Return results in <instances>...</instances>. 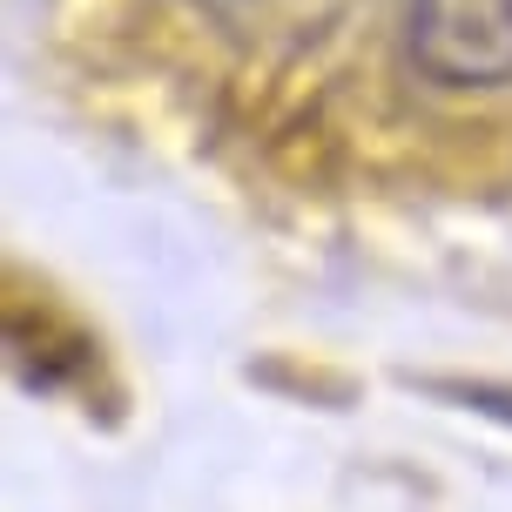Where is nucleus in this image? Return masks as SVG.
<instances>
[{
  "mask_svg": "<svg viewBox=\"0 0 512 512\" xmlns=\"http://www.w3.org/2000/svg\"><path fill=\"white\" fill-rule=\"evenodd\" d=\"M411 61L445 88L512 81V0H411Z\"/></svg>",
  "mask_w": 512,
  "mask_h": 512,
  "instance_id": "nucleus-1",
  "label": "nucleus"
}]
</instances>
